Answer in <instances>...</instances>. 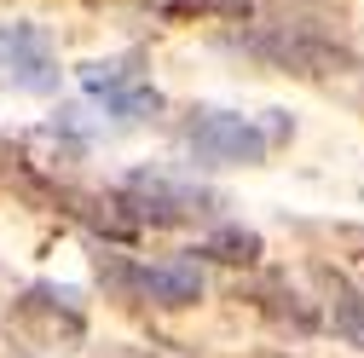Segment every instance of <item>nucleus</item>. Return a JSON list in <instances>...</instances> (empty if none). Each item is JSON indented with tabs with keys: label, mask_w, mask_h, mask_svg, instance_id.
<instances>
[{
	"label": "nucleus",
	"mask_w": 364,
	"mask_h": 358,
	"mask_svg": "<svg viewBox=\"0 0 364 358\" xmlns=\"http://www.w3.org/2000/svg\"><path fill=\"white\" fill-rule=\"evenodd\" d=\"M186 145L208 168H243V162L266 156V133L249 116H232V110H197L186 121Z\"/></svg>",
	"instance_id": "f03ea898"
},
{
	"label": "nucleus",
	"mask_w": 364,
	"mask_h": 358,
	"mask_svg": "<svg viewBox=\"0 0 364 358\" xmlns=\"http://www.w3.org/2000/svg\"><path fill=\"white\" fill-rule=\"evenodd\" d=\"M12 324L18 335H29L35 347H75L81 341V306L64 289H29L12 306Z\"/></svg>",
	"instance_id": "20e7f679"
},
{
	"label": "nucleus",
	"mask_w": 364,
	"mask_h": 358,
	"mask_svg": "<svg viewBox=\"0 0 364 358\" xmlns=\"http://www.w3.org/2000/svg\"><path fill=\"white\" fill-rule=\"evenodd\" d=\"M255 300H260V312H266L272 324H289V330H301V335H306V330H318V312H312V306H306L284 278H266V283L255 289Z\"/></svg>",
	"instance_id": "1a4fd4ad"
},
{
	"label": "nucleus",
	"mask_w": 364,
	"mask_h": 358,
	"mask_svg": "<svg viewBox=\"0 0 364 358\" xmlns=\"http://www.w3.org/2000/svg\"><path fill=\"white\" fill-rule=\"evenodd\" d=\"M99 278H105L122 300L156 306V312H179V306H197V300H203V272H197V266H179V260L139 266V260L99 254Z\"/></svg>",
	"instance_id": "f257e3e1"
},
{
	"label": "nucleus",
	"mask_w": 364,
	"mask_h": 358,
	"mask_svg": "<svg viewBox=\"0 0 364 358\" xmlns=\"http://www.w3.org/2000/svg\"><path fill=\"white\" fill-rule=\"evenodd\" d=\"M249 358H295V352H249Z\"/></svg>",
	"instance_id": "9b49d317"
},
{
	"label": "nucleus",
	"mask_w": 364,
	"mask_h": 358,
	"mask_svg": "<svg viewBox=\"0 0 364 358\" xmlns=\"http://www.w3.org/2000/svg\"><path fill=\"white\" fill-rule=\"evenodd\" d=\"M243 47L255 58H266V64H278V70H295V75H330V70L347 64V53L336 47V40H318V35L289 29V23H272V29L249 35Z\"/></svg>",
	"instance_id": "7ed1b4c3"
},
{
	"label": "nucleus",
	"mask_w": 364,
	"mask_h": 358,
	"mask_svg": "<svg viewBox=\"0 0 364 358\" xmlns=\"http://www.w3.org/2000/svg\"><path fill=\"white\" fill-rule=\"evenodd\" d=\"M318 295H324L330 330H336L347 347L364 352V289H358L347 272H336V266H318Z\"/></svg>",
	"instance_id": "6e6552de"
},
{
	"label": "nucleus",
	"mask_w": 364,
	"mask_h": 358,
	"mask_svg": "<svg viewBox=\"0 0 364 358\" xmlns=\"http://www.w3.org/2000/svg\"><path fill=\"white\" fill-rule=\"evenodd\" d=\"M81 81L93 87V93L110 104V116H122V121H139V116L156 110V87L139 81V70H133V64H87Z\"/></svg>",
	"instance_id": "0eeeda50"
},
{
	"label": "nucleus",
	"mask_w": 364,
	"mask_h": 358,
	"mask_svg": "<svg viewBox=\"0 0 364 358\" xmlns=\"http://www.w3.org/2000/svg\"><path fill=\"white\" fill-rule=\"evenodd\" d=\"M203 254H214V260H225V266H255V260H260V237L243 232V226H220V232L203 243Z\"/></svg>",
	"instance_id": "9d476101"
},
{
	"label": "nucleus",
	"mask_w": 364,
	"mask_h": 358,
	"mask_svg": "<svg viewBox=\"0 0 364 358\" xmlns=\"http://www.w3.org/2000/svg\"><path fill=\"white\" fill-rule=\"evenodd\" d=\"M0 75H6L12 87H29V93H53L58 87V64H53L47 35L29 29V23L0 29Z\"/></svg>",
	"instance_id": "423d86ee"
},
{
	"label": "nucleus",
	"mask_w": 364,
	"mask_h": 358,
	"mask_svg": "<svg viewBox=\"0 0 364 358\" xmlns=\"http://www.w3.org/2000/svg\"><path fill=\"white\" fill-rule=\"evenodd\" d=\"M122 208L133 219H145V226H179V219L203 214L208 197L191 191V185H173V179H162V173H133L127 191H122Z\"/></svg>",
	"instance_id": "39448f33"
}]
</instances>
